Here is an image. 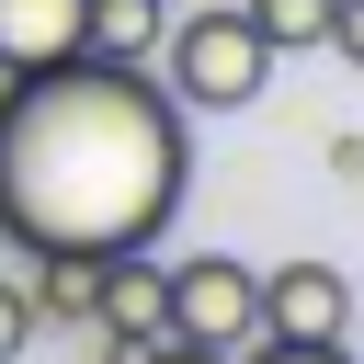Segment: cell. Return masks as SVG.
Listing matches in <instances>:
<instances>
[{"instance_id": "obj_4", "label": "cell", "mask_w": 364, "mask_h": 364, "mask_svg": "<svg viewBox=\"0 0 364 364\" xmlns=\"http://www.w3.org/2000/svg\"><path fill=\"white\" fill-rule=\"evenodd\" d=\"M91 330H102V353H114V364H125L136 341H159V330H171L159 239H148V250H102V307H91Z\"/></svg>"}, {"instance_id": "obj_9", "label": "cell", "mask_w": 364, "mask_h": 364, "mask_svg": "<svg viewBox=\"0 0 364 364\" xmlns=\"http://www.w3.org/2000/svg\"><path fill=\"white\" fill-rule=\"evenodd\" d=\"M250 11V34L273 46V57H296V46H330V0H239Z\"/></svg>"}, {"instance_id": "obj_2", "label": "cell", "mask_w": 364, "mask_h": 364, "mask_svg": "<svg viewBox=\"0 0 364 364\" xmlns=\"http://www.w3.org/2000/svg\"><path fill=\"white\" fill-rule=\"evenodd\" d=\"M148 80H159L182 114H239V102H262L273 46L250 34V11H171V23H159Z\"/></svg>"}, {"instance_id": "obj_6", "label": "cell", "mask_w": 364, "mask_h": 364, "mask_svg": "<svg viewBox=\"0 0 364 364\" xmlns=\"http://www.w3.org/2000/svg\"><path fill=\"white\" fill-rule=\"evenodd\" d=\"M80 11H91V0H0V80L80 57Z\"/></svg>"}, {"instance_id": "obj_3", "label": "cell", "mask_w": 364, "mask_h": 364, "mask_svg": "<svg viewBox=\"0 0 364 364\" xmlns=\"http://www.w3.org/2000/svg\"><path fill=\"white\" fill-rule=\"evenodd\" d=\"M159 273H171V330H182V341L239 353V341L262 330V273H250L239 250H193V262H159Z\"/></svg>"}, {"instance_id": "obj_10", "label": "cell", "mask_w": 364, "mask_h": 364, "mask_svg": "<svg viewBox=\"0 0 364 364\" xmlns=\"http://www.w3.org/2000/svg\"><path fill=\"white\" fill-rule=\"evenodd\" d=\"M228 364H353V341H273V330H250Z\"/></svg>"}, {"instance_id": "obj_8", "label": "cell", "mask_w": 364, "mask_h": 364, "mask_svg": "<svg viewBox=\"0 0 364 364\" xmlns=\"http://www.w3.org/2000/svg\"><path fill=\"white\" fill-rule=\"evenodd\" d=\"M159 23H171V0H91V11H80V57L148 68V57H159Z\"/></svg>"}, {"instance_id": "obj_11", "label": "cell", "mask_w": 364, "mask_h": 364, "mask_svg": "<svg viewBox=\"0 0 364 364\" xmlns=\"http://www.w3.org/2000/svg\"><path fill=\"white\" fill-rule=\"evenodd\" d=\"M34 330H46V318H34V307H23V284H11V273H0V364H11V353H23V341H34Z\"/></svg>"}, {"instance_id": "obj_1", "label": "cell", "mask_w": 364, "mask_h": 364, "mask_svg": "<svg viewBox=\"0 0 364 364\" xmlns=\"http://www.w3.org/2000/svg\"><path fill=\"white\" fill-rule=\"evenodd\" d=\"M182 205V102L125 57H57L0 80V239L11 250H148Z\"/></svg>"}, {"instance_id": "obj_5", "label": "cell", "mask_w": 364, "mask_h": 364, "mask_svg": "<svg viewBox=\"0 0 364 364\" xmlns=\"http://www.w3.org/2000/svg\"><path fill=\"white\" fill-rule=\"evenodd\" d=\"M262 330H273V341H353V273H341V262H284V273H262Z\"/></svg>"}, {"instance_id": "obj_7", "label": "cell", "mask_w": 364, "mask_h": 364, "mask_svg": "<svg viewBox=\"0 0 364 364\" xmlns=\"http://www.w3.org/2000/svg\"><path fill=\"white\" fill-rule=\"evenodd\" d=\"M23 262H34L23 307H34V318H68V330H91V307H102V250H23Z\"/></svg>"}, {"instance_id": "obj_13", "label": "cell", "mask_w": 364, "mask_h": 364, "mask_svg": "<svg viewBox=\"0 0 364 364\" xmlns=\"http://www.w3.org/2000/svg\"><path fill=\"white\" fill-rule=\"evenodd\" d=\"M330 46H341V57L364 68V0H330Z\"/></svg>"}, {"instance_id": "obj_12", "label": "cell", "mask_w": 364, "mask_h": 364, "mask_svg": "<svg viewBox=\"0 0 364 364\" xmlns=\"http://www.w3.org/2000/svg\"><path fill=\"white\" fill-rule=\"evenodd\" d=\"M125 364H228V353H205V341H182V330H159V341H136Z\"/></svg>"}]
</instances>
